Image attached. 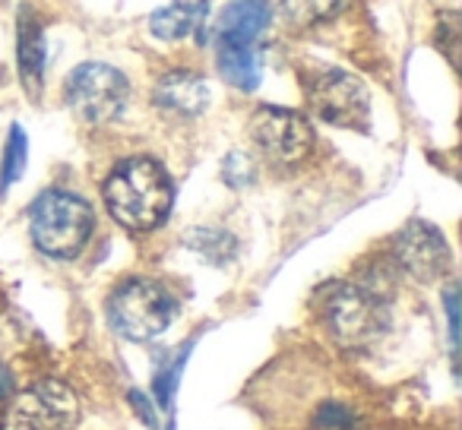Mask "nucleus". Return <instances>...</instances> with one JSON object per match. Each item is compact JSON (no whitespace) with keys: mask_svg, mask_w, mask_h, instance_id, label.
Instances as JSON below:
<instances>
[{"mask_svg":"<svg viewBox=\"0 0 462 430\" xmlns=\"http://www.w3.org/2000/svg\"><path fill=\"white\" fill-rule=\"evenodd\" d=\"M130 405L136 408V415L143 417V424H146V427H155V411H152V405L146 402V396H143V392H130Z\"/></svg>","mask_w":462,"mask_h":430,"instance_id":"21","label":"nucleus"},{"mask_svg":"<svg viewBox=\"0 0 462 430\" xmlns=\"http://www.w3.org/2000/svg\"><path fill=\"white\" fill-rule=\"evenodd\" d=\"M437 45L443 48L449 60H456V51H459V16L456 14H443L440 23H437Z\"/></svg>","mask_w":462,"mask_h":430,"instance_id":"19","label":"nucleus"},{"mask_svg":"<svg viewBox=\"0 0 462 430\" xmlns=\"http://www.w3.org/2000/svg\"><path fill=\"white\" fill-rule=\"evenodd\" d=\"M26 159H29L26 133H23V127H14L10 130L7 149H4V165H0V193H7L10 187L23 178V171H26Z\"/></svg>","mask_w":462,"mask_h":430,"instance_id":"16","label":"nucleus"},{"mask_svg":"<svg viewBox=\"0 0 462 430\" xmlns=\"http://www.w3.org/2000/svg\"><path fill=\"white\" fill-rule=\"evenodd\" d=\"M352 0H282V20L291 29H310L346 14Z\"/></svg>","mask_w":462,"mask_h":430,"instance_id":"14","label":"nucleus"},{"mask_svg":"<svg viewBox=\"0 0 462 430\" xmlns=\"http://www.w3.org/2000/svg\"><path fill=\"white\" fill-rule=\"evenodd\" d=\"M393 260L415 282H434L449 270V247L428 222H409L393 241Z\"/></svg>","mask_w":462,"mask_h":430,"instance_id":"10","label":"nucleus"},{"mask_svg":"<svg viewBox=\"0 0 462 430\" xmlns=\"http://www.w3.org/2000/svg\"><path fill=\"white\" fill-rule=\"evenodd\" d=\"M155 108L168 111L174 117H197L209 105V86L203 83L199 73L190 70H171L155 83L152 89Z\"/></svg>","mask_w":462,"mask_h":430,"instance_id":"11","label":"nucleus"},{"mask_svg":"<svg viewBox=\"0 0 462 430\" xmlns=\"http://www.w3.org/2000/svg\"><path fill=\"white\" fill-rule=\"evenodd\" d=\"M174 187L152 159H127L105 180V206L130 232H152L168 219Z\"/></svg>","mask_w":462,"mask_h":430,"instance_id":"2","label":"nucleus"},{"mask_svg":"<svg viewBox=\"0 0 462 430\" xmlns=\"http://www.w3.org/2000/svg\"><path fill=\"white\" fill-rule=\"evenodd\" d=\"M203 23V4H187V0H178V4H168L165 10L152 14L149 26H152V35L155 39H184L190 35L193 29Z\"/></svg>","mask_w":462,"mask_h":430,"instance_id":"13","label":"nucleus"},{"mask_svg":"<svg viewBox=\"0 0 462 430\" xmlns=\"http://www.w3.org/2000/svg\"><path fill=\"white\" fill-rule=\"evenodd\" d=\"M130 83L108 64H83L67 79V105L86 124H108L124 111Z\"/></svg>","mask_w":462,"mask_h":430,"instance_id":"8","label":"nucleus"},{"mask_svg":"<svg viewBox=\"0 0 462 430\" xmlns=\"http://www.w3.org/2000/svg\"><path fill=\"white\" fill-rule=\"evenodd\" d=\"M314 424L320 430H355L358 427V417H355L342 402H323L314 417Z\"/></svg>","mask_w":462,"mask_h":430,"instance_id":"18","label":"nucleus"},{"mask_svg":"<svg viewBox=\"0 0 462 430\" xmlns=\"http://www.w3.org/2000/svg\"><path fill=\"white\" fill-rule=\"evenodd\" d=\"M174 297L152 279H130L108 297V320L130 342L159 339L174 320Z\"/></svg>","mask_w":462,"mask_h":430,"instance_id":"5","label":"nucleus"},{"mask_svg":"<svg viewBox=\"0 0 462 430\" xmlns=\"http://www.w3.org/2000/svg\"><path fill=\"white\" fill-rule=\"evenodd\" d=\"M16 51H20L23 86H26L29 96H39L42 77H45V32H42V23L29 10L20 14V41H16Z\"/></svg>","mask_w":462,"mask_h":430,"instance_id":"12","label":"nucleus"},{"mask_svg":"<svg viewBox=\"0 0 462 430\" xmlns=\"http://www.w3.org/2000/svg\"><path fill=\"white\" fill-rule=\"evenodd\" d=\"M320 316L329 335L348 352L374 345L386 329V307L377 291H371L367 285H329L320 295Z\"/></svg>","mask_w":462,"mask_h":430,"instance_id":"4","label":"nucleus"},{"mask_svg":"<svg viewBox=\"0 0 462 430\" xmlns=\"http://www.w3.org/2000/svg\"><path fill=\"white\" fill-rule=\"evenodd\" d=\"M79 398L64 380H42L23 389L0 415V430H73Z\"/></svg>","mask_w":462,"mask_h":430,"instance_id":"7","label":"nucleus"},{"mask_svg":"<svg viewBox=\"0 0 462 430\" xmlns=\"http://www.w3.org/2000/svg\"><path fill=\"white\" fill-rule=\"evenodd\" d=\"M10 392V377H7V371H4V364H0V398L7 396Z\"/></svg>","mask_w":462,"mask_h":430,"instance_id":"22","label":"nucleus"},{"mask_svg":"<svg viewBox=\"0 0 462 430\" xmlns=\"http://www.w3.org/2000/svg\"><path fill=\"white\" fill-rule=\"evenodd\" d=\"M273 10L266 0H235L218 14L212 41H216V67L225 83L235 89L254 92L263 79V54L260 39L266 35Z\"/></svg>","mask_w":462,"mask_h":430,"instance_id":"1","label":"nucleus"},{"mask_svg":"<svg viewBox=\"0 0 462 430\" xmlns=\"http://www.w3.org/2000/svg\"><path fill=\"white\" fill-rule=\"evenodd\" d=\"M92 225H96V215H92L89 203L67 190L42 193L32 206V215H29L35 247L54 260L77 257L89 244Z\"/></svg>","mask_w":462,"mask_h":430,"instance_id":"3","label":"nucleus"},{"mask_svg":"<svg viewBox=\"0 0 462 430\" xmlns=\"http://www.w3.org/2000/svg\"><path fill=\"white\" fill-rule=\"evenodd\" d=\"M447 316H449V345L453 354L459 352V291L449 288L447 291Z\"/></svg>","mask_w":462,"mask_h":430,"instance_id":"20","label":"nucleus"},{"mask_svg":"<svg viewBox=\"0 0 462 430\" xmlns=\"http://www.w3.org/2000/svg\"><path fill=\"white\" fill-rule=\"evenodd\" d=\"M304 98L314 117L346 130H367L371 96L365 83L346 70H317L304 79Z\"/></svg>","mask_w":462,"mask_h":430,"instance_id":"6","label":"nucleus"},{"mask_svg":"<svg viewBox=\"0 0 462 430\" xmlns=\"http://www.w3.org/2000/svg\"><path fill=\"white\" fill-rule=\"evenodd\" d=\"M187 354H190V345H184V352H180L171 364L162 367V371L155 373L152 389H155V402L159 405H171L174 389H178V380H180V371H184V364H187Z\"/></svg>","mask_w":462,"mask_h":430,"instance_id":"17","label":"nucleus"},{"mask_svg":"<svg viewBox=\"0 0 462 430\" xmlns=\"http://www.w3.org/2000/svg\"><path fill=\"white\" fill-rule=\"evenodd\" d=\"M187 247L212 266L231 263V257L238 253V241L231 238L228 232H222V228H193L187 234Z\"/></svg>","mask_w":462,"mask_h":430,"instance_id":"15","label":"nucleus"},{"mask_svg":"<svg viewBox=\"0 0 462 430\" xmlns=\"http://www.w3.org/2000/svg\"><path fill=\"white\" fill-rule=\"evenodd\" d=\"M168 430H174V427H168Z\"/></svg>","mask_w":462,"mask_h":430,"instance_id":"23","label":"nucleus"},{"mask_svg":"<svg viewBox=\"0 0 462 430\" xmlns=\"http://www.w3.org/2000/svg\"><path fill=\"white\" fill-rule=\"evenodd\" d=\"M251 140L276 165H298L314 146V130L298 111L263 105L251 117Z\"/></svg>","mask_w":462,"mask_h":430,"instance_id":"9","label":"nucleus"}]
</instances>
